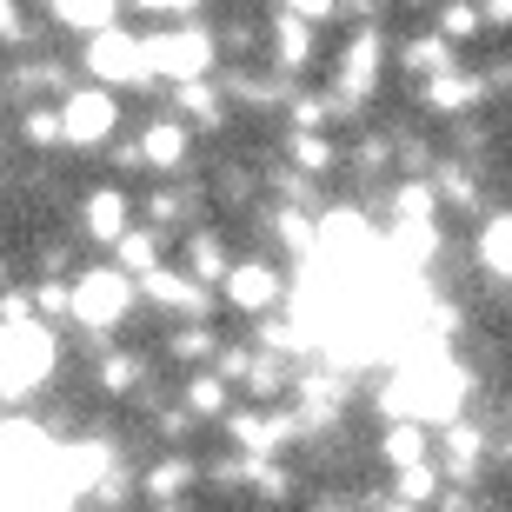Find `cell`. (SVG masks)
Instances as JSON below:
<instances>
[{
  "mask_svg": "<svg viewBox=\"0 0 512 512\" xmlns=\"http://www.w3.org/2000/svg\"><path fill=\"white\" fill-rule=\"evenodd\" d=\"M54 360H60V346L47 320L0 326V399H34L54 380Z\"/></svg>",
  "mask_w": 512,
  "mask_h": 512,
  "instance_id": "cell-1",
  "label": "cell"
},
{
  "mask_svg": "<svg viewBox=\"0 0 512 512\" xmlns=\"http://www.w3.org/2000/svg\"><path fill=\"white\" fill-rule=\"evenodd\" d=\"M380 74H386V34L380 27H353L346 34V47L333 54V80H326V100L346 114H360L366 100L380 94Z\"/></svg>",
  "mask_w": 512,
  "mask_h": 512,
  "instance_id": "cell-2",
  "label": "cell"
},
{
  "mask_svg": "<svg viewBox=\"0 0 512 512\" xmlns=\"http://www.w3.org/2000/svg\"><path fill=\"white\" fill-rule=\"evenodd\" d=\"M147 67H153V80H173V87L213 80V67H220V34L200 27V20L160 27V34H147Z\"/></svg>",
  "mask_w": 512,
  "mask_h": 512,
  "instance_id": "cell-3",
  "label": "cell"
},
{
  "mask_svg": "<svg viewBox=\"0 0 512 512\" xmlns=\"http://www.w3.org/2000/svg\"><path fill=\"white\" fill-rule=\"evenodd\" d=\"M133 293H140V280H127L120 266L80 273V280H74V326H80V333H94V340H107V333L133 313Z\"/></svg>",
  "mask_w": 512,
  "mask_h": 512,
  "instance_id": "cell-4",
  "label": "cell"
},
{
  "mask_svg": "<svg viewBox=\"0 0 512 512\" xmlns=\"http://www.w3.org/2000/svg\"><path fill=\"white\" fill-rule=\"evenodd\" d=\"M87 74H94V87H153V67H147V34H120V27H107V34L87 40Z\"/></svg>",
  "mask_w": 512,
  "mask_h": 512,
  "instance_id": "cell-5",
  "label": "cell"
},
{
  "mask_svg": "<svg viewBox=\"0 0 512 512\" xmlns=\"http://www.w3.org/2000/svg\"><path fill=\"white\" fill-rule=\"evenodd\" d=\"M60 127H67V147H107L120 127V100L107 87H74L60 100Z\"/></svg>",
  "mask_w": 512,
  "mask_h": 512,
  "instance_id": "cell-6",
  "label": "cell"
},
{
  "mask_svg": "<svg viewBox=\"0 0 512 512\" xmlns=\"http://www.w3.org/2000/svg\"><path fill=\"white\" fill-rule=\"evenodd\" d=\"M220 300H227L233 313H247V320H266V313L286 300V273L273 260H233L227 286H220Z\"/></svg>",
  "mask_w": 512,
  "mask_h": 512,
  "instance_id": "cell-7",
  "label": "cell"
},
{
  "mask_svg": "<svg viewBox=\"0 0 512 512\" xmlns=\"http://www.w3.org/2000/svg\"><path fill=\"white\" fill-rule=\"evenodd\" d=\"M313 54H320V40H313V27H306V20H293V14H273V20H266V67H273L286 87L313 67Z\"/></svg>",
  "mask_w": 512,
  "mask_h": 512,
  "instance_id": "cell-8",
  "label": "cell"
},
{
  "mask_svg": "<svg viewBox=\"0 0 512 512\" xmlns=\"http://www.w3.org/2000/svg\"><path fill=\"white\" fill-rule=\"evenodd\" d=\"M486 100V80H479V67H453V74H439L419 87V114L433 120H466Z\"/></svg>",
  "mask_w": 512,
  "mask_h": 512,
  "instance_id": "cell-9",
  "label": "cell"
},
{
  "mask_svg": "<svg viewBox=\"0 0 512 512\" xmlns=\"http://www.w3.org/2000/svg\"><path fill=\"white\" fill-rule=\"evenodd\" d=\"M80 227L94 233L100 247H120L133 233V193L120 187V180H107V187H94L87 200H80Z\"/></svg>",
  "mask_w": 512,
  "mask_h": 512,
  "instance_id": "cell-10",
  "label": "cell"
},
{
  "mask_svg": "<svg viewBox=\"0 0 512 512\" xmlns=\"http://www.w3.org/2000/svg\"><path fill=\"white\" fill-rule=\"evenodd\" d=\"M439 187H433V173H413V180H399L393 193H386V227H406V233H426L439 227Z\"/></svg>",
  "mask_w": 512,
  "mask_h": 512,
  "instance_id": "cell-11",
  "label": "cell"
},
{
  "mask_svg": "<svg viewBox=\"0 0 512 512\" xmlns=\"http://www.w3.org/2000/svg\"><path fill=\"white\" fill-rule=\"evenodd\" d=\"M140 293H147L153 306H167V313H180V320H207V306H213V293L200 280H193L187 266H160L153 280H140Z\"/></svg>",
  "mask_w": 512,
  "mask_h": 512,
  "instance_id": "cell-12",
  "label": "cell"
},
{
  "mask_svg": "<svg viewBox=\"0 0 512 512\" xmlns=\"http://www.w3.org/2000/svg\"><path fill=\"white\" fill-rule=\"evenodd\" d=\"M140 153H147V173H180L193 160V127L173 114H153L140 127Z\"/></svg>",
  "mask_w": 512,
  "mask_h": 512,
  "instance_id": "cell-13",
  "label": "cell"
},
{
  "mask_svg": "<svg viewBox=\"0 0 512 512\" xmlns=\"http://www.w3.org/2000/svg\"><path fill=\"white\" fill-rule=\"evenodd\" d=\"M373 453H380L386 473H406V466H426L433 459V426H419V419H386L380 439H373Z\"/></svg>",
  "mask_w": 512,
  "mask_h": 512,
  "instance_id": "cell-14",
  "label": "cell"
},
{
  "mask_svg": "<svg viewBox=\"0 0 512 512\" xmlns=\"http://www.w3.org/2000/svg\"><path fill=\"white\" fill-rule=\"evenodd\" d=\"M173 120H187L200 133H220L233 127V100L220 80H193V87H173Z\"/></svg>",
  "mask_w": 512,
  "mask_h": 512,
  "instance_id": "cell-15",
  "label": "cell"
},
{
  "mask_svg": "<svg viewBox=\"0 0 512 512\" xmlns=\"http://www.w3.org/2000/svg\"><path fill=\"white\" fill-rule=\"evenodd\" d=\"M453 67H459V47L446 34H433V27L399 47V74L413 80V87H426V80H439V74H453Z\"/></svg>",
  "mask_w": 512,
  "mask_h": 512,
  "instance_id": "cell-16",
  "label": "cell"
},
{
  "mask_svg": "<svg viewBox=\"0 0 512 512\" xmlns=\"http://www.w3.org/2000/svg\"><path fill=\"white\" fill-rule=\"evenodd\" d=\"M473 260H479V273H486V280L512 286V207L479 220V233H473Z\"/></svg>",
  "mask_w": 512,
  "mask_h": 512,
  "instance_id": "cell-17",
  "label": "cell"
},
{
  "mask_svg": "<svg viewBox=\"0 0 512 512\" xmlns=\"http://www.w3.org/2000/svg\"><path fill=\"white\" fill-rule=\"evenodd\" d=\"M433 187H439V207L453 213H479V200H486V180H479L473 160H433Z\"/></svg>",
  "mask_w": 512,
  "mask_h": 512,
  "instance_id": "cell-18",
  "label": "cell"
},
{
  "mask_svg": "<svg viewBox=\"0 0 512 512\" xmlns=\"http://www.w3.org/2000/svg\"><path fill=\"white\" fill-rule=\"evenodd\" d=\"M286 167L306 173V180H326V173L346 167V153L333 133H286Z\"/></svg>",
  "mask_w": 512,
  "mask_h": 512,
  "instance_id": "cell-19",
  "label": "cell"
},
{
  "mask_svg": "<svg viewBox=\"0 0 512 512\" xmlns=\"http://www.w3.org/2000/svg\"><path fill=\"white\" fill-rule=\"evenodd\" d=\"M180 266H187V273L207 286V293H220V286H227V273H233L227 240H220L213 227H193V233H187V260H180Z\"/></svg>",
  "mask_w": 512,
  "mask_h": 512,
  "instance_id": "cell-20",
  "label": "cell"
},
{
  "mask_svg": "<svg viewBox=\"0 0 512 512\" xmlns=\"http://www.w3.org/2000/svg\"><path fill=\"white\" fill-rule=\"evenodd\" d=\"M114 266L127 273V280H153V273L167 266V233H153V227H133L127 240L114 247Z\"/></svg>",
  "mask_w": 512,
  "mask_h": 512,
  "instance_id": "cell-21",
  "label": "cell"
},
{
  "mask_svg": "<svg viewBox=\"0 0 512 512\" xmlns=\"http://www.w3.org/2000/svg\"><path fill=\"white\" fill-rule=\"evenodd\" d=\"M193 486H200V466H193V459H160V466H147V479H140V493H147L153 506H187Z\"/></svg>",
  "mask_w": 512,
  "mask_h": 512,
  "instance_id": "cell-22",
  "label": "cell"
},
{
  "mask_svg": "<svg viewBox=\"0 0 512 512\" xmlns=\"http://www.w3.org/2000/svg\"><path fill=\"white\" fill-rule=\"evenodd\" d=\"M266 233H273L286 253H300V260L320 253V213H306V207H273L266 213Z\"/></svg>",
  "mask_w": 512,
  "mask_h": 512,
  "instance_id": "cell-23",
  "label": "cell"
},
{
  "mask_svg": "<svg viewBox=\"0 0 512 512\" xmlns=\"http://www.w3.org/2000/svg\"><path fill=\"white\" fill-rule=\"evenodd\" d=\"M180 406H187L193 419H227L233 399H227V380L213 373V366H200V373H187L180 380Z\"/></svg>",
  "mask_w": 512,
  "mask_h": 512,
  "instance_id": "cell-24",
  "label": "cell"
},
{
  "mask_svg": "<svg viewBox=\"0 0 512 512\" xmlns=\"http://www.w3.org/2000/svg\"><path fill=\"white\" fill-rule=\"evenodd\" d=\"M54 20L67 27V34H107V27H120V0H54Z\"/></svg>",
  "mask_w": 512,
  "mask_h": 512,
  "instance_id": "cell-25",
  "label": "cell"
},
{
  "mask_svg": "<svg viewBox=\"0 0 512 512\" xmlns=\"http://www.w3.org/2000/svg\"><path fill=\"white\" fill-rule=\"evenodd\" d=\"M167 360H180V366H193V373H200L207 360H220V333H213L207 320L173 326V333H167Z\"/></svg>",
  "mask_w": 512,
  "mask_h": 512,
  "instance_id": "cell-26",
  "label": "cell"
},
{
  "mask_svg": "<svg viewBox=\"0 0 512 512\" xmlns=\"http://www.w3.org/2000/svg\"><path fill=\"white\" fill-rule=\"evenodd\" d=\"M94 380L107 399H133V393H147V360L140 353H107V360L94 366Z\"/></svg>",
  "mask_w": 512,
  "mask_h": 512,
  "instance_id": "cell-27",
  "label": "cell"
},
{
  "mask_svg": "<svg viewBox=\"0 0 512 512\" xmlns=\"http://www.w3.org/2000/svg\"><path fill=\"white\" fill-rule=\"evenodd\" d=\"M393 499H406V506H439L446 499V473H439V459H426V466H406V473H393Z\"/></svg>",
  "mask_w": 512,
  "mask_h": 512,
  "instance_id": "cell-28",
  "label": "cell"
},
{
  "mask_svg": "<svg viewBox=\"0 0 512 512\" xmlns=\"http://www.w3.org/2000/svg\"><path fill=\"white\" fill-rule=\"evenodd\" d=\"M486 27V14H479V0H439L433 7V34H446L453 47H466V40Z\"/></svg>",
  "mask_w": 512,
  "mask_h": 512,
  "instance_id": "cell-29",
  "label": "cell"
},
{
  "mask_svg": "<svg viewBox=\"0 0 512 512\" xmlns=\"http://www.w3.org/2000/svg\"><path fill=\"white\" fill-rule=\"evenodd\" d=\"M253 493L266 499V506H286V499H300V473L293 466H280V459H253Z\"/></svg>",
  "mask_w": 512,
  "mask_h": 512,
  "instance_id": "cell-30",
  "label": "cell"
},
{
  "mask_svg": "<svg viewBox=\"0 0 512 512\" xmlns=\"http://www.w3.org/2000/svg\"><path fill=\"white\" fill-rule=\"evenodd\" d=\"M20 140L27 147H67V127H60V107H20Z\"/></svg>",
  "mask_w": 512,
  "mask_h": 512,
  "instance_id": "cell-31",
  "label": "cell"
},
{
  "mask_svg": "<svg viewBox=\"0 0 512 512\" xmlns=\"http://www.w3.org/2000/svg\"><path fill=\"white\" fill-rule=\"evenodd\" d=\"M346 167H353V173H366V180H380V173H393V140H386V133H366L360 147L346 153Z\"/></svg>",
  "mask_w": 512,
  "mask_h": 512,
  "instance_id": "cell-32",
  "label": "cell"
},
{
  "mask_svg": "<svg viewBox=\"0 0 512 512\" xmlns=\"http://www.w3.org/2000/svg\"><path fill=\"white\" fill-rule=\"evenodd\" d=\"M34 313L47 326H54V320H74V286H67V280H40L34 286Z\"/></svg>",
  "mask_w": 512,
  "mask_h": 512,
  "instance_id": "cell-33",
  "label": "cell"
},
{
  "mask_svg": "<svg viewBox=\"0 0 512 512\" xmlns=\"http://www.w3.org/2000/svg\"><path fill=\"white\" fill-rule=\"evenodd\" d=\"M27 40H34L27 0H0V47H27Z\"/></svg>",
  "mask_w": 512,
  "mask_h": 512,
  "instance_id": "cell-34",
  "label": "cell"
},
{
  "mask_svg": "<svg viewBox=\"0 0 512 512\" xmlns=\"http://www.w3.org/2000/svg\"><path fill=\"white\" fill-rule=\"evenodd\" d=\"M280 14L306 20V27H326V20H340V0H273Z\"/></svg>",
  "mask_w": 512,
  "mask_h": 512,
  "instance_id": "cell-35",
  "label": "cell"
},
{
  "mask_svg": "<svg viewBox=\"0 0 512 512\" xmlns=\"http://www.w3.org/2000/svg\"><path fill=\"white\" fill-rule=\"evenodd\" d=\"M479 14H486V27H512V0H479Z\"/></svg>",
  "mask_w": 512,
  "mask_h": 512,
  "instance_id": "cell-36",
  "label": "cell"
},
{
  "mask_svg": "<svg viewBox=\"0 0 512 512\" xmlns=\"http://www.w3.org/2000/svg\"><path fill=\"white\" fill-rule=\"evenodd\" d=\"M506 433H512V393H506Z\"/></svg>",
  "mask_w": 512,
  "mask_h": 512,
  "instance_id": "cell-37",
  "label": "cell"
},
{
  "mask_svg": "<svg viewBox=\"0 0 512 512\" xmlns=\"http://www.w3.org/2000/svg\"><path fill=\"white\" fill-rule=\"evenodd\" d=\"M47 7H54V0H47Z\"/></svg>",
  "mask_w": 512,
  "mask_h": 512,
  "instance_id": "cell-38",
  "label": "cell"
}]
</instances>
